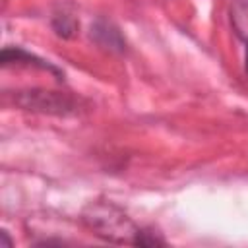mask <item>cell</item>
<instances>
[{
    "mask_svg": "<svg viewBox=\"0 0 248 248\" xmlns=\"http://www.w3.org/2000/svg\"><path fill=\"white\" fill-rule=\"evenodd\" d=\"M83 221L97 236L116 244H134L140 231L122 209L108 202H95L87 205L83 211Z\"/></svg>",
    "mask_w": 248,
    "mask_h": 248,
    "instance_id": "1",
    "label": "cell"
},
{
    "mask_svg": "<svg viewBox=\"0 0 248 248\" xmlns=\"http://www.w3.org/2000/svg\"><path fill=\"white\" fill-rule=\"evenodd\" d=\"M14 103L31 112L50 116H78L87 110V103L81 97H74L66 91L50 89H25L14 95Z\"/></svg>",
    "mask_w": 248,
    "mask_h": 248,
    "instance_id": "2",
    "label": "cell"
},
{
    "mask_svg": "<svg viewBox=\"0 0 248 248\" xmlns=\"http://www.w3.org/2000/svg\"><path fill=\"white\" fill-rule=\"evenodd\" d=\"M89 37L91 41L107 50V52H114V54H122L126 52L128 48V43H126V37L122 35L120 27L116 23H112L110 19L107 17H97L93 23H91V29H89Z\"/></svg>",
    "mask_w": 248,
    "mask_h": 248,
    "instance_id": "3",
    "label": "cell"
},
{
    "mask_svg": "<svg viewBox=\"0 0 248 248\" xmlns=\"http://www.w3.org/2000/svg\"><path fill=\"white\" fill-rule=\"evenodd\" d=\"M0 62H2V66H10V64L33 66V68L48 70V72H52V74L58 76V78L62 76L56 66H52L50 62H46V60H43V58H39V56H35V54H31V52H27V50L21 48V46H4V48H2V54H0Z\"/></svg>",
    "mask_w": 248,
    "mask_h": 248,
    "instance_id": "4",
    "label": "cell"
},
{
    "mask_svg": "<svg viewBox=\"0 0 248 248\" xmlns=\"http://www.w3.org/2000/svg\"><path fill=\"white\" fill-rule=\"evenodd\" d=\"M231 25L234 29V33L248 41V0H231Z\"/></svg>",
    "mask_w": 248,
    "mask_h": 248,
    "instance_id": "5",
    "label": "cell"
},
{
    "mask_svg": "<svg viewBox=\"0 0 248 248\" xmlns=\"http://www.w3.org/2000/svg\"><path fill=\"white\" fill-rule=\"evenodd\" d=\"M50 25H52L54 33H56L58 37H62V39H72V37L78 33V27H79L76 16H72L70 12H64V10H62V12H56V14L52 16Z\"/></svg>",
    "mask_w": 248,
    "mask_h": 248,
    "instance_id": "6",
    "label": "cell"
},
{
    "mask_svg": "<svg viewBox=\"0 0 248 248\" xmlns=\"http://www.w3.org/2000/svg\"><path fill=\"white\" fill-rule=\"evenodd\" d=\"M165 238L151 231V229H140L138 234H136V240H134V246H145V248H151V246H165Z\"/></svg>",
    "mask_w": 248,
    "mask_h": 248,
    "instance_id": "7",
    "label": "cell"
},
{
    "mask_svg": "<svg viewBox=\"0 0 248 248\" xmlns=\"http://www.w3.org/2000/svg\"><path fill=\"white\" fill-rule=\"evenodd\" d=\"M0 236H2V240H4V244H6V246H14L12 238L8 236V231H2V232H0Z\"/></svg>",
    "mask_w": 248,
    "mask_h": 248,
    "instance_id": "8",
    "label": "cell"
},
{
    "mask_svg": "<svg viewBox=\"0 0 248 248\" xmlns=\"http://www.w3.org/2000/svg\"><path fill=\"white\" fill-rule=\"evenodd\" d=\"M244 70L248 74V41H246V50H244Z\"/></svg>",
    "mask_w": 248,
    "mask_h": 248,
    "instance_id": "9",
    "label": "cell"
}]
</instances>
